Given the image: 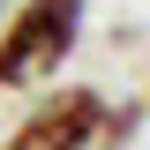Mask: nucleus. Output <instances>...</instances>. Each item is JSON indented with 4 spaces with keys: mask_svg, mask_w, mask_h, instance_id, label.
Returning a JSON list of instances; mask_svg holds the SVG:
<instances>
[{
    "mask_svg": "<svg viewBox=\"0 0 150 150\" xmlns=\"http://www.w3.org/2000/svg\"><path fill=\"white\" fill-rule=\"evenodd\" d=\"M75 45H83V0H15L0 15V90L60 83Z\"/></svg>",
    "mask_w": 150,
    "mask_h": 150,
    "instance_id": "1",
    "label": "nucleus"
},
{
    "mask_svg": "<svg viewBox=\"0 0 150 150\" xmlns=\"http://www.w3.org/2000/svg\"><path fill=\"white\" fill-rule=\"evenodd\" d=\"M105 90H90V83H60L45 105H30L15 120V135L0 150H98V128H105Z\"/></svg>",
    "mask_w": 150,
    "mask_h": 150,
    "instance_id": "2",
    "label": "nucleus"
},
{
    "mask_svg": "<svg viewBox=\"0 0 150 150\" xmlns=\"http://www.w3.org/2000/svg\"><path fill=\"white\" fill-rule=\"evenodd\" d=\"M143 112H150V90H143Z\"/></svg>",
    "mask_w": 150,
    "mask_h": 150,
    "instance_id": "3",
    "label": "nucleus"
}]
</instances>
